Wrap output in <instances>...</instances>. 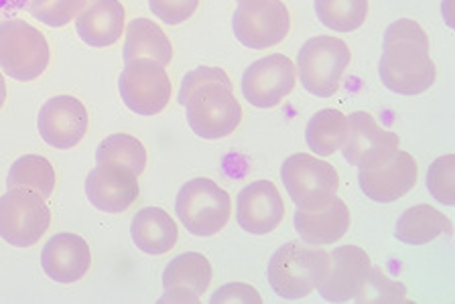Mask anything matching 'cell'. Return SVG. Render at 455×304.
<instances>
[{"instance_id": "1", "label": "cell", "mask_w": 455, "mask_h": 304, "mask_svg": "<svg viewBox=\"0 0 455 304\" xmlns=\"http://www.w3.org/2000/svg\"><path fill=\"white\" fill-rule=\"evenodd\" d=\"M180 100L185 105L189 129L199 138L230 136L242 122V108L224 69L202 66L183 75Z\"/></svg>"}, {"instance_id": "2", "label": "cell", "mask_w": 455, "mask_h": 304, "mask_svg": "<svg viewBox=\"0 0 455 304\" xmlns=\"http://www.w3.org/2000/svg\"><path fill=\"white\" fill-rule=\"evenodd\" d=\"M379 75L382 86L398 96H419L435 83L429 37L417 20L398 19L387 27Z\"/></svg>"}, {"instance_id": "3", "label": "cell", "mask_w": 455, "mask_h": 304, "mask_svg": "<svg viewBox=\"0 0 455 304\" xmlns=\"http://www.w3.org/2000/svg\"><path fill=\"white\" fill-rule=\"evenodd\" d=\"M330 270V253L322 246L289 242L268 261V285L284 300H299L317 290Z\"/></svg>"}, {"instance_id": "4", "label": "cell", "mask_w": 455, "mask_h": 304, "mask_svg": "<svg viewBox=\"0 0 455 304\" xmlns=\"http://www.w3.org/2000/svg\"><path fill=\"white\" fill-rule=\"evenodd\" d=\"M52 49L39 29L23 19L0 20V69L17 82H35L47 72Z\"/></svg>"}, {"instance_id": "5", "label": "cell", "mask_w": 455, "mask_h": 304, "mask_svg": "<svg viewBox=\"0 0 455 304\" xmlns=\"http://www.w3.org/2000/svg\"><path fill=\"white\" fill-rule=\"evenodd\" d=\"M352 53L339 37L319 35L311 37L299 49L297 72L301 86L315 97H331L338 94Z\"/></svg>"}, {"instance_id": "6", "label": "cell", "mask_w": 455, "mask_h": 304, "mask_svg": "<svg viewBox=\"0 0 455 304\" xmlns=\"http://www.w3.org/2000/svg\"><path fill=\"white\" fill-rule=\"evenodd\" d=\"M175 211L183 228L197 238H212L222 231L232 214L230 195L216 181L191 179L180 189Z\"/></svg>"}, {"instance_id": "7", "label": "cell", "mask_w": 455, "mask_h": 304, "mask_svg": "<svg viewBox=\"0 0 455 304\" xmlns=\"http://www.w3.org/2000/svg\"><path fill=\"white\" fill-rule=\"evenodd\" d=\"M281 181L297 207L317 209L338 195L339 175L330 162L297 152L281 167Z\"/></svg>"}, {"instance_id": "8", "label": "cell", "mask_w": 455, "mask_h": 304, "mask_svg": "<svg viewBox=\"0 0 455 304\" xmlns=\"http://www.w3.org/2000/svg\"><path fill=\"white\" fill-rule=\"evenodd\" d=\"M52 223L47 201L35 191L9 189L0 195V238L14 247H31Z\"/></svg>"}, {"instance_id": "9", "label": "cell", "mask_w": 455, "mask_h": 304, "mask_svg": "<svg viewBox=\"0 0 455 304\" xmlns=\"http://www.w3.org/2000/svg\"><path fill=\"white\" fill-rule=\"evenodd\" d=\"M232 31L248 49L260 51L283 43L291 31V15L283 0H238Z\"/></svg>"}, {"instance_id": "10", "label": "cell", "mask_w": 455, "mask_h": 304, "mask_svg": "<svg viewBox=\"0 0 455 304\" xmlns=\"http://www.w3.org/2000/svg\"><path fill=\"white\" fill-rule=\"evenodd\" d=\"M118 91L124 105L139 116H155L171 100V80L163 63L155 59L126 61L118 77Z\"/></svg>"}, {"instance_id": "11", "label": "cell", "mask_w": 455, "mask_h": 304, "mask_svg": "<svg viewBox=\"0 0 455 304\" xmlns=\"http://www.w3.org/2000/svg\"><path fill=\"white\" fill-rule=\"evenodd\" d=\"M401 140L395 132L384 130L368 112H354L347 116V136L341 146L347 165L360 171L379 168L396 154Z\"/></svg>"}, {"instance_id": "12", "label": "cell", "mask_w": 455, "mask_h": 304, "mask_svg": "<svg viewBox=\"0 0 455 304\" xmlns=\"http://www.w3.org/2000/svg\"><path fill=\"white\" fill-rule=\"evenodd\" d=\"M297 83V67L287 55L275 53L251 63L242 75V94L254 108H275Z\"/></svg>"}, {"instance_id": "13", "label": "cell", "mask_w": 455, "mask_h": 304, "mask_svg": "<svg viewBox=\"0 0 455 304\" xmlns=\"http://www.w3.org/2000/svg\"><path fill=\"white\" fill-rule=\"evenodd\" d=\"M90 126L88 110L74 96H53L41 105L37 130L43 143L68 151L82 143Z\"/></svg>"}, {"instance_id": "14", "label": "cell", "mask_w": 455, "mask_h": 304, "mask_svg": "<svg viewBox=\"0 0 455 304\" xmlns=\"http://www.w3.org/2000/svg\"><path fill=\"white\" fill-rule=\"evenodd\" d=\"M139 193L137 175L123 165L102 162L85 176L88 201L104 214H123L139 199Z\"/></svg>"}, {"instance_id": "15", "label": "cell", "mask_w": 455, "mask_h": 304, "mask_svg": "<svg viewBox=\"0 0 455 304\" xmlns=\"http://www.w3.org/2000/svg\"><path fill=\"white\" fill-rule=\"evenodd\" d=\"M368 253L358 246H339L330 253V270L319 282V294L327 302L354 300L368 278Z\"/></svg>"}, {"instance_id": "16", "label": "cell", "mask_w": 455, "mask_h": 304, "mask_svg": "<svg viewBox=\"0 0 455 304\" xmlns=\"http://www.w3.org/2000/svg\"><path fill=\"white\" fill-rule=\"evenodd\" d=\"M284 217V203L273 181H254L238 193V225L252 236H267L279 228Z\"/></svg>"}, {"instance_id": "17", "label": "cell", "mask_w": 455, "mask_h": 304, "mask_svg": "<svg viewBox=\"0 0 455 304\" xmlns=\"http://www.w3.org/2000/svg\"><path fill=\"white\" fill-rule=\"evenodd\" d=\"M417 160L409 152L398 148L395 157L384 162L382 167L360 171L358 185L370 201L393 203L407 195L417 185Z\"/></svg>"}, {"instance_id": "18", "label": "cell", "mask_w": 455, "mask_h": 304, "mask_svg": "<svg viewBox=\"0 0 455 304\" xmlns=\"http://www.w3.org/2000/svg\"><path fill=\"white\" fill-rule=\"evenodd\" d=\"M92 252L77 233H55L41 252V266L53 282L74 285L90 270Z\"/></svg>"}, {"instance_id": "19", "label": "cell", "mask_w": 455, "mask_h": 304, "mask_svg": "<svg viewBox=\"0 0 455 304\" xmlns=\"http://www.w3.org/2000/svg\"><path fill=\"white\" fill-rule=\"evenodd\" d=\"M126 12L120 0H88L76 17V31L85 45L104 49L124 35Z\"/></svg>"}, {"instance_id": "20", "label": "cell", "mask_w": 455, "mask_h": 304, "mask_svg": "<svg viewBox=\"0 0 455 304\" xmlns=\"http://www.w3.org/2000/svg\"><path fill=\"white\" fill-rule=\"evenodd\" d=\"M295 231L303 242L311 246L336 244L350 230V209L347 205L333 197L330 203L317 209L297 207L293 215Z\"/></svg>"}, {"instance_id": "21", "label": "cell", "mask_w": 455, "mask_h": 304, "mask_svg": "<svg viewBox=\"0 0 455 304\" xmlns=\"http://www.w3.org/2000/svg\"><path fill=\"white\" fill-rule=\"evenodd\" d=\"M131 236L140 252L148 256H163L175 247L180 239V228L165 209L145 207L132 217Z\"/></svg>"}, {"instance_id": "22", "label": "cell", "mask_w": 455, "mask_h": 304, "mask_svg": "<svg viewBox=\"0 0 455 304\" xmlns=\"http://www.w3.org/2000/svg\"><path fill=\"white\" fill-rule=\"evenodd\" d=\"M451 219L427 203L412 205L411 209L398 217L395 225L396 239L409 246L431 244L439 236H451Z\"/></svg>"}, {"instance_id": "23", "label": "cell", "mask_w": 455, "mask_h": 304, "mask_svg": "<svg viewBox=\"0 0 455 304\" xmlns=\"http://www.w3.org/2000/svg\"><path fill=\"white\" fill-rule=\"evenodd\" d=\"M124 61L132 59H155L169 66L173 59V45L159 25L151 19H132L126 27Z\"/></svg>"}, {"instance_id": "24", "label": "cell", "mask_w": 455, "mask_h": 304, "mask_svg": "<svg viewBox=\"0 0 455 304\" xmlns=\"http://www.w3.org/2000/svg\"><path fill=\"white\" fill-rule=\"evenodd\" d=\"M347 136V118L339 110L325 108L319 110L311 116L307 130H305V140L313 154L317 157H331L338 152L346 143Z\"/></svg>"}, {"instance_id": "25", "label": "cell", "mask_w": 455, "mask_h": 304, "mask_svg": "<svg viewBox=\"0 0 455 304\" xmlns=\"http://www.w3.org/2000/svg\"><path fill=\"white\" fill-rule=\"evenodd\" d=\"M212 285V264L204 253L185 252L173 258L163 272V288H189L202 296Z\"/></svg>"}, {"instance_id": "26", "label": "cell", "mask_w": 455, "mask_h": 304, "mask_svg": "<svg viewBox=\"0 0 455 304\" xmlns=\"http://www.w3.org/2000/svg\"><path fill=\"white\" fill-rule=\"evenodd\" d=\"M6 187L35 191L47 201L55 189V168L41 154H25L11 165Z\"/></svg>"}, {"instance_id": "27", "label": "cell", "mask_w": 455, "mask_h": 304, "mask_svg": "<svg viewBox=\"0 0 455 304\" xmlns=\"http://www.w3.org/2000/svg\"><path fill=\"white\" fill-rule=\"evenodd\" d=\"M319 23L336 33H352L366 23L368 0H313Z\"/></svg>"}, {"instance_id": "28", "label": "cell", "mask_w": 455, "mask_h": 304, "mask_svg": "<svg viewBox=\"0 0 455 304\" xmlns=\"http://www.w3.org/2000/svg\"><path fill=\"white\" fill-rule=\"evenodd\" d=\"M96 162L98 165H102V162L123 165L139 176L147 167V148L137 136H131V134H110L100 143Z\"/></svg>"}, {"instance_id": "29", "label": "cell", "mask_w": 455, "mask_h": 304, "mask_svg": "<svg viewBox=\"0 0 455 304\" xmlns=\"http://www.w3.org/2000/svg\"><path fill=\"white\" fill-rule=\"evenodd\" d=\"M427 189L433 199L441 205L453 207L455 205V157L453 154H443L431 162L427 171Z\"/></svg>"}, {"instance_id": "30", "label": "cell", "mask_w": 455, "mask_h": 304, "mask_svg": "<svg viewBox=\"0 0 455 304\" xmlns=\"http://www.w3.org/2000/svg\"><path fill=\"white\" fill-rule=\"evenodd\" d=\"M88 0H31L28 12L47 27H66L84 11Z\"/></svg>"}, {"instance_id": "31", "label": "cell", "mask_w": 455, "mask_h": 304, "mask_svg": "<svg viewBox=\"0 0 455 304\" xmlns=\"http://www.w3.org/2000/svg\"><path fill=\"white\" fill-rule=\"evenodd\" d=\"M358 302H407V288L388 278L380 268H370L364 286L355 296Z\"/></svg>"}, {"instance_id": "32", "label": "cell", "mask_w": 455, "mask_h": 304, "mask_svg": "<svg viewBox=\"0 0 455 304\" xmlns=\"http://www.w3.org/2000/svg\"><path fill=\"white\" fill-rule=\"evenodd\" d=\"M199 0H148V9L167 25H181L196 15Z\"/></svg>"}, {"instance_id": "33", "label": "cell", "mask_w": 455, "mask_h": 304, "mask_svg": "<svg viewBox=\"0 0 455 304\" xmlns=\"http://www.w3.org/2000/svg\"><path fill=\"white\" fill-rule=\"evenodd\" d=\"M212 302L213 304H222V302L260 304L262 296L259 294V290L251 285H244V282H230V285H224L222 288H218L216 292L212 294Z\"/></svg>"}, {"instance_id": "34", "label": "cell", "mask_w": 455, "mask_h": 304, "mask_svg": "<svg viewBox=\"0 0 455 304\" xmlns=\"http://www.w3.org/2000/svg\"><path fill=\"white\" fill-rule=\"evenodd\" d=\"M159 302H199V294H196L189 288L173 286L165 290V294L161 296Z\"/></svg>"}, {"instance_id": "35", "label": "cell", "mask_w": 455, "mask_h": 304, "mask_svg": "<svg viewBox=\"0 0 455 304\" xmlns=\"http://www.w3.org/2000/svg\"><path fill=\"white\" fill-rule=\"evenodd\" d=\"M28 3L31 0H0V19L17 15V12L27 9Z\"/></svg>"}, {"instance_id": "36", "label": "cell", "mask_w": 455, "mask_h": 304, "mask_svg": "<svg viewBox=\"0 0 455 304\" xmlns=\"http://www.w3.org/2000/svg\"><path fill=\"white\" fill-rule=\"evenodd\" d=\"M6 102V82L3 74H0V110H3V105Z\"/></svg>"}, {"instance_id": "37", "label": "cell", "mask_w": 455, "mask_h": 304, "mask_svg": "<svg viewBox=\"0 0 455 304\" xmlns=\"http://www.w3.org/2000/svg\"><path fill=\"white\" fill-rule=\"evenodd\" d=\"M450 3H451V0H445V3H443V17H445V23L450 25V27H453L451 15H450Z\"/></svg>"}]
</instances>
